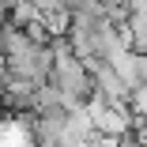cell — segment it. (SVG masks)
I'll list each match as a JSON object with an SVG mask.
<instances>
[{"label":"cell","instance_id":"cell-1","mask_svg":"<svg viewBox=\"0 0 147 147\" xmlns=\"http://www.w3.org/2000/svg\"><path fill=\"white\" fill-rule=\"evenodd\" d=\"M128 106H132V113L140 117V121H147V83H143V87H132Z\"/></svg>","mask_w":147,"mask_h":147}]
</instances>
